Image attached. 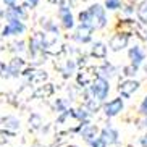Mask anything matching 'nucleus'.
<instances>
[{"label":"nucleus","mask_w":147,"mask_h":147,"mask_svg":"<svg viewBox=\"0 0 147 147\" xmlns=\"http://www.w3.org/2000/svg\"><path fill=\"white\" fill-rule=\"evenodd\" d=\"M89 91H91L92 97L99 102H104L108 97V92H110V82L104 78V76H99L92 81V84L89 86Z\"/></svg>","instance_id":"nucleus-1"},{"label":"nucleus","mask_w":147,"mask_h":147,"mask_svg":"<svg viewBox=\"0 0 147 147\" xmlns=\"http://www.w3.org/2000/svg\"><path fill=\"white\" fill-rule=\"evenodd\" d=\"M89 13H91V23H92V28L94 29H102V28L107 26V11H105V7L99 3H94L89 7Z\"/></svg>","instance_id":"nucleus-2"},{"label":"nucleus","mask_w":147,"mask_h":147,"mask_svg":"<svg viewBox=\"0 0 147 147\" xmlns=\"http://www.w3.org/2000/svg\"><path fill=\"white\" fill-rule=\"evenodd\" d=\"M26 32V24L23 20H8V23L2 28V37H8V36H21Z\"/></svg>","instance_id":"nucleus-3"},{"label":"nucleus","mask_w":147,"mask_h":147,"mask_svg":"<svg viewBox=\"0 0 147 147\" xmlns=\"http://www.w3.org/2000/svg\"><path fill=\"white\" fill-rule=\"evenodd\" d=\"M128 42H129V34H125V32H117L113 34L108 40V47L112 49L113 52H120L125 47H128Z\"/></svg>","instance_id":"nucleus-4"},{"label":"nucleus","mask_w":147,"mask_h":147,"mask_svg":"<svg viewBox=\"0 0 147 147\" xmlns=\"http://www.w3.org/2000/svg\"><path fill=\"white\" fill-rule=\"evenodd\" d=\"M123 108H125V104H123V99H121V97H117V99L108 100L107 104L104 105L105 117H108V118L117 117L118 113L123 112Z\"/></svg>","instance_id":"nucleus-5"},{"label":"nucleus","mask_w":147,"mask_h":147,"mask_svg":"<svg viewBox=\"0 0 147 147\" xmlns=\"http://www.w3.org/2000/svg\"><path fill=\"white\" fill-rule=\"evenodd\" d=\"M139 81H136V79H126V81H123L120 84V87H118V92L121 94V97H125V99H129L131 95L134 94V92L139 89Z\"/></svg>","instance_id":"nucleus-6"},{"label":"nucleus","mask_w":147,"mask_h":147,"mask_svg":"<svg viewBox=\"0 0 147 147\" xmlns=\"http://www.w3.org/2000/svg\"><path fill=\"white\" fill-rule=\"evenodd\" d=\"M58 16H60V21H61V26L65 29H73L74 28V18L71 10L66 7V5H61L60 10H58Z\"/></svg>","instance_id":"nucleus-7"},{"label":"nucleus","mask_w":147,"mask_h":147,"mask_svg":"<svg viewBox=\"0 0 147 147\" xmlns=\"http://www.w3.org/2000/svg\"><path fill=\"white\" fill-rule=\"evenodd\" d=\"M92 32H94V28L86 26V24H79V28L76 29V34H74V39L81 44H87L92 39Z\"/></svg>","instance_id":"nucleus-8"},{"label":"nucleus","mask_w":147,"mask_h":147,"mask_svg":"<svg viewBox=\"0 0 147 147\" xmlns=\"http://www.w3.org/2000/svg\"><path fill=\"white\" fill-rule=\"evenodd\" d=\"M128 57H129V60L133 65L136 66H141L142 65V61L146 60V52L142 50V47H139V45H134L128 50Z\"/></svg>","instance_id":"nucleus-9"},{"label":"nucleus","mask_w":147,"mask_h":147,"mask_svg":"<svg viewBox=\"0 0 147 147\" xmlns=\"http://www.w3.org/2000/svg\"><path fill=\"white\" fill-rule=\"evenodd\" d=\"M3 16L7 18V21L8 20H24L26 18V11L23 7H18V5H11L8 8L3 11Z\"/></svg>","instance_id":"nucleus-10"},{"label":"nucleus","mask_w":147,"mask_h":147,"mask_svg":"<svg viewBox=\"0 0 147 147\" xmlns=\"http://www.w3.org/2000/svg\"><path fill=\"white\" fill-rule=\"evenodd\" d=\"M29 49L32 53L39 52V50H44L45 49V36L42 32H36L29 40Z\"/></svg>","instance_id":"nucleus-11"},{"label":"nucleus","mask_w":147,"mask_h":147,"mask_svg":"<svg viewBox=\"0 0 147 147\" xmlns=\"http://www.w3.org/2000/svg\"><path fill=\"white\" fill-rule=\"evenodd\" d=\"M23 68H24V60L20 58V57H13L10 60V63L7 65V69H8L10 76H18L23 71Z\"/></svg>","instance_id":"nucleus-12"},{"label":"nucleus","mask_w":147,"mask_h":147,"mask_svg":"<svg viewBox=\"0 0 147 147\" xmlns=\"http://www.w3.org/2000/svg\"><path fill=\"white\" fill-rule=\"evenodd\" d=\"M100 138L105 141V144H117L118 142V133L115 128H112V126H105L104 129L100 131Z\"/></svg>","instance_id":"nucleus-13"},{"label":"nucleus","mask_w":147,"mask_h":147,"mask_svg":"<svg viewBox=\"0 0 147 147\" xmlns=\"http://www.w3.org/2000/svg\"><path fill=\"white\" fill-rule=\"evenodd\" d=\"M107 52H108V47L104 42H95L94 45H92V55H94L95 58H105V57H107Z\"/></svg>","instance_id":"nucleus-14"},{"label":"nucleus","mask_w":147,"mask_h":147,"mask_svg":"<svg viewBox=\"0 0 147 147\" xmlns=\"http://www.w3.org/2000/svg\"><path fill=\"white\" fill-rule=\"evenodd\" d=\"M136 15H138L139 21L142 23V24H147V0H142V2L138 5Z\"/></svg>","instance_id":"nucleus-15"},{"label":"nucleus","mask_w":147,"mask_h":147,"mask_svg":"<svg viewBox=\"0 0 147 147\" xmlns=\"http://www.w3.org/2000/svg\"><path fill=\"white\" fill-rule=\"evenodd\" d=\"M82 138L86 139L87 142L92 141L94 138H97V128L92 125H84V128H82Z\"/></svg>","instance_id":"nucleus-16"},{"label":"nucleus","mask_w":147,"mask_h":147,"mask_svg":"<svg viewBox=\"0 0 147 147\" xmlns=\"http://www.w3.org/2000/svg\"><path fill=\"white\" fill-rule=\"evenodd\" d=\"M78 20L81 24H86V26H91L92 28V23H91V13H89V10H84L81 13L78 15Z\"/></svg>","instance_id":"nucleus-17"},{"label":"nucleus","mask_w":147,"mask_h":147,"mask_svg":"<svg viewBox=\"0 0 147 147\" xmlns=\"http://www.w3.org/2000/svg\"><path fill=\"white\" fill-rule=\"evenodd\" d=\"M121 7V0H105V10H118Z\"/></svg>","instance_id":"nucleus-18"},{"label":"nucleus","mask_w":147,"mask_h":147,"mask_svg":"<svg viewBox=\"0 0 147 147\" xmlns=\"http://www.w3.org/2000/svg\"><path fill=\"white\" fill-rule=\"evenodd\" d=\"M89 144H91V147H107L105 141L100 138V136H97V138H94L92 141H89Z\"/></svg>","instance_id":"nucleus-19"},{"label":"nucleus","mask_w":147,"mask_h":147,"mask_svg":"<svg viewBox=\"0 0 147 147\" xmlns=\"http://www.w3.org/2000/svg\"><path fill=\"white\" fill-rule=\"evenodd\" d=\"M138 68H139V66H136V65L131 63L129 66H126V68H125V74H126V76H134L136 71H138Z\"/></svg>","instance_id":"nucleus-20"},{"label":"nucleus","mask_w":147,"mask_h":147,"mask_svg":"<svg viewBox=\"0 0 147 147\" xmlns=\"http://www.w3.org/2000/svg\"><path fill=\"white\" fill-rule=\"evenodd\" d=\"M139 113L144 115V117H147V95L142 99V102H141V105H139Z\"/></svg>","instance_id":"nucleus-21"},{"label":"nucleus","mask_w":147,"mask_h":147,"mask_svg":"<svg viewBox=\"0 0 147 147\" xmlns=\"http://www.w3.org/2000/svg\"><path fill=\"white\" fill-rule=\"evenodd\" d=\"M11 50H13V52H23V50H24V42H23V40L13 42L11 44Z\"/></svg>","instance_id":"nucleus-22"},{"label":"nucleus","mask_w":147,"mask_h":147,"mask_svg":"<svg viewBox=\"0 0 147 147\" xmlns=\"http://www.w3.org/2000/svg\"><path fill=\"white\" fill-rule=\"evenodd\" d=\"M39 5V0H24V7L28 8H36Z\"/></svg>","instance_id":"nucleus-23"},{"label":"nucleus","mask_w":147,"mask_h":147,"mask_svg":"<svg viewBox=\"0 0 147 147\" xmlns=\"http://www.w3.org/2000/svg\"><path fill=\"white\" fill-rule=\"evenodd\" d=\"M3 3L7 5V7H11V5H16L18 0H3Z\"/></svg>","instance_id":"nucleus-24"},{"label":"nucleus","mask_w":147,"mask_h":147,"mask_svg":"<svg viewBox=\"0 0 147 147\" xmlns=\"http://www.w3.org/2000/svg\"><path fill=\"white\" fill-rule=\"evenodd\" d=\"M141 146H142V147H147V134H144L142 138H141Z\"/></svg>","instance_id":"nucleus-25"},{"label":"nucleus","mask_w":147,"mask_h":147,"mask_svg":"<svg viewBox=\"0 0 147 147\" xmlns=\"http://www.w3.org/2000/svg\"><path fill=\"white\" fill-rule=\"evenodd\" d=\"M2 68H3V63H2V61H0V71H2Z\"/></svg>","instance_id":"nucleus-26"},{"label":"nucleus","mask_w":147,"mask_h":147,"mask_svg":"<svg viewBox=\"0 0 147 147\" xmlns=\"http://www.w3.org/2000/svg\"><path fill=\"white\" fill-rule=\"evenodd\" d=\"M0 16H3V11H2V8H0Z\"/></svg>","instance_id":"nucleus-27"},{"label":"nucleus","mask_w":147,"mask_h":147,"mask_svg":"<svg viewBox=\"0 0 147 147\" xmlns=\"http://www.w3.org/2000/svg\"><path fill=\"white\" fill-rule=\"evenodd\" d=\"M146 73H147V66H146Z\"/></svg>","instance_id":"nucleus-28"},{"label":"nucleus","mask_w":147,"mask_h":147,"mask_svg":"<svg viewBox=\"0 0 147 147\" xmlns=\"http://www.w3.org/2000/svg\"><path fill=\"white\" fill-rule=\"evenodd\" d=\"M146 123H147V121H146Z\"/></svg>","instance_id":"nucleus-29"}]
</instances>
